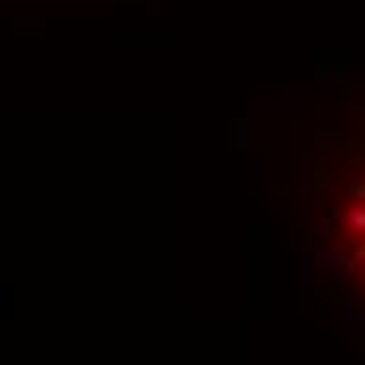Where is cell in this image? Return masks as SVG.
Here are the masks:
<instances>
[{
  "mask_svg": "<svg viewBox=\"0 0 365 365\" xmlns=\"http://www.w3.org/2000/svg\"><path fill=\"white\" fill-rule=\"evenodd\" d=\"M302 252L319 294L365 331V93L331 110L302 160Z\"/></svg>",
  "mask_w": 365,
  "mask_h": 365,
  "instance_id": "obj_1",
  "label": "cell"
}]
</instances>
